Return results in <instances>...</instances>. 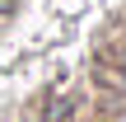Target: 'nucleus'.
<instances>
[{
  "label": "nucleus",
  "instance_id": "f257e3e1",
  "mask_svg": "<svg viewBox=\"0 0 126 122\" xmlns=\"http://www.w3.org/2000/svg\"><path fill=\"white\" fill-rule=\"evenodd\" d=\"M108 66H117V71L126 75V42H117V47L108 52Z\"/></svg>",
  "mask_w": 126,
  "mask_h": 122
},
{
  "label": "nucleus",
  "instance_id": "f03ea898",
  "mask_svg": "<svg viewBox=\"0 0 126 122\" xmlns=\"http://www.w3.org/2000/svg\"><path fill=\"white\" fill-rule=\"evenodd\" d=\"M14 5H19V0H0V19H9V14H14Z\"/></svg>",
  "mask_w": 126,
  "mask_h": 122
}]
</instances>
